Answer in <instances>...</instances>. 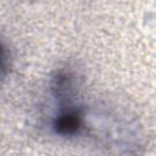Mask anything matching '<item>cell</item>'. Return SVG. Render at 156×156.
I'll return each instance as SVG.
<instances>
[{"label": "cell", "mask_w": 156, "mask_h": 156, "mask_svg": "<svg viewBox=\"0 0 156 156\" xmlns=\"http://www.w3.org/2000/svg\"><path fill=\"white\" fill-rule=\"evenodd\" d=\"M83 108L72 105L60 108L52 122V129L61 136H72L79 133L83 127Z\"/></svg>", "instance_id": "6da1fadb"}, {"label": "cell", "mask_w": 156, "mask_h": 156, "mask_svg": "<svg viewBox=\"0 0 156 156\" xmlns=\"http://www.w3.org/2000/svg\"><path fill=\"white\" fill-rule=\"evenodd\" d=\"M51 93L60 105V108L72 106L76 95V82L71 72L57 71L51 79Z\"/></svg>", "instance_id": "7a4b0ae2"}, {"label": "cell", "mask_w": 156, "mask_h": 156, "mask_svg": "<svg viewBox=\"0 0 156 156\" xmlns=\"http://www.w3.org/2000/svg\"><path fill=\"white\" fill-rule=\"evenodd\" d=\"M7 72V60H6V54L5 50L2 48V45L0 44V74L4 77Z\"/></svg>", "instance_id": "3957f363"}]
</instances>
